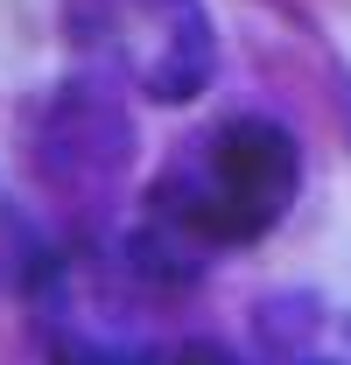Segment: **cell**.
Instances as JSON below:
<instances>
[{
  "instance_id": "3",
  "label": "cell",
  "mask_w": 351,
  "mask_h": 365,
  "mask_svg": "<svg viewBox=\"0 0 351 365\" xmlns=\"http://www.w3.org/2000/svg\"><path fill=\"white\" fill-rule=\"evenodd\" d=\"M21 155H29L36 182L56 190L71 211H98L106 190L127 176V162H133V120H127V106H120V78L78 63L29 113Z\"/></svg>"
},
{
  "instance_id": "7",
  "label": "cell",
  "mask_w": 351,
  "mask_h": 365,
  "mask_svg": "<svg viewBox=\"0 0 351 365\" xmlns=\"http://www.w3.org/2000/svg\"><path fill=\"white\" fill-rule=\"evenodd\" d=\"M309 365H351V351H330V359H309Z\"/></svg>"
},
{
  "instance_id": "6",
  "label": "cell",
  "mask_w": 351,
  "mask_h": 365,
  "mask_svg": "<svg viewBox=\"0 0 351 365\" xmlns=\"http://www.w3.org/2000/svg\"><path fill=\"white\" fill-rule=\"evenodd\" d=\"M155 365H246V359L232 344H218V337H183V344H162Z\"/></svg>"
},
{
  "instance_id": "4",
  "label": "cell",
  "mask_w": 351,
  "mask_h": 365,
  "mask_svg": "<svg viewBox=\"0 0 351 365\" xmlns=\"http://www.w3.org/2000/svg\"><path fill=\"white\" fill-rule=\"evenodd\" d=\"M63 260V239H49L7 190H0V288L7 295H21V302H36L49 288V274Z\"/></svg>"
},
{
  "instance_id": "2",
  "label": "cell",
  "mask_w": 351,
  "mask_h": 365,
  "mask_svg": "<svg viewBox=\"0 0 351 365\" xmlns=\"http://www.w3.org/2000/svg\"><path fill=\"white\" fill-rule=\"evenodd\" d=\"M63 36L78 63L120 78L148 106H190L218 78V36L204 0H71Z\"/></svg>"
},
{
  "instance_id": "1",
  "label": "cell",
  "mask_w": 351,
  "mask_h": 365,
  "mask_svg": "<svg viewBox=\"0 0 351 365\" xmlns=\"http://www.w3.org/2000/svg\"><path fill=\"white\" fill-rule=\"evenodd\" d=\"M302 140L274 113H225L176 148L162 176L148 182L141 218L183 239L190 253L218 260L260 246L302 197Z\"/></svg>"
},
{
  "instance_id": "5",
  "label": "cell",
  "mask_w": 351,
  "mask_h": 365,
  "mask_svg": "<svg viewBox=\"0 0 351 365\" xmlns=\"http://www.w3.org/2000/svg\"><path fill=\"white\" fill-rule=\"evenodd\" d=\"M49 365H155L141 344H49Z\"/></svg>"
},
{
  "instance_id": "8",
  "label": "cell",
  "mask_w": 351,
  "mask_h": 365,
  "mask_svg": "<svg viewBox=\"0 0 351 365\" xmlns=\"http://www.w3.org/2000/svg\"><path fill=\"white\" fill-rule=\"evenodd\" d=\"M345 113H351V78H345ZM345 127H351V120H345Z\"/></svg>"
}]
</instances>
